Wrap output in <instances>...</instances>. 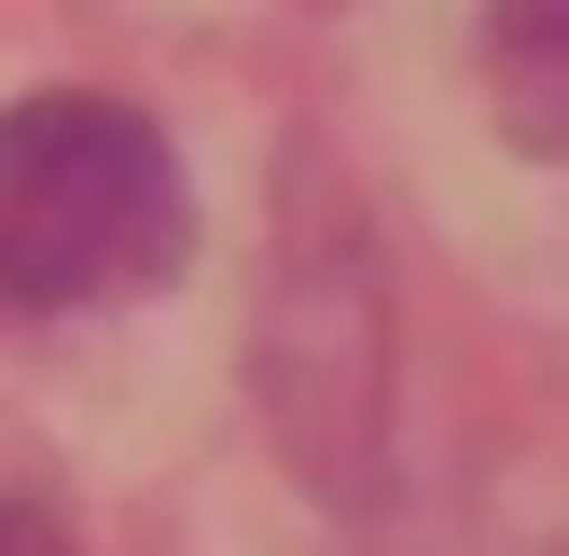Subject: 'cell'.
<instances>
[{"instance_id": "cell-1", "label": "cell", "mask_w": 569, "mask_h": 556, "mask_svg": "<svg viewBox=\"0 0 569 556\" xmlns=\"http://www.w3.org/2000/svg\"><path fill=\"white\" fill-rule=\"evenodd\" d=\"M194 195L153 111L126 98H14L0 111V320H70L181 278Z\"/></svg>"}, {"instance_id": "cell-2", "label": "cell", "mask_w": 569, "mask_h": 556, "mask_svg": "<svg viewBox=\"0 0 569 556\" xmlns=\"http://www.w3.org/2000/svg\"><path fill=\"white\" fill-rule=\"evenodd\" d=\"M389 404V320H376V265L361 222L333 209L320 167H278V265H264V417L333 500H361V445Z\"/></svg>"}, {"instance_id": "cell-3", "label": "cell", "mask_w": 569, "mask_h": 556, "mask_svg": "<svg viewBox=\"0 0 569 556\" xmlns=\"http://www.w3.org/2000/svg\"><path fill=\"white\" fill-rule=\"evenodd\" d=\"M487 83L528 153H569V0H487Z\"/></svg>"}]
</instances>
